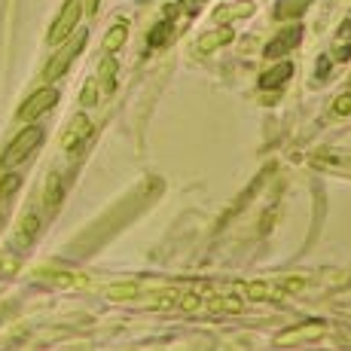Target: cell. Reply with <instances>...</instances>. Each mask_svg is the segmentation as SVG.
I'll return each instance as SVG.
<instances>
[{
  "label": "cell",
  "mask_w": 351,
  "mask_h": 351,
  "mask_svg": "<svg viewBox=\"0 0 351 351\" xmlns=\"http://www.w3.org/2000/svg\"><path fill=\"white\" fill-rule=\"evenodd\" d=\"M351 58V46L346 43V46H336L333 49V62H348Z\"/></svg>",
  "instance_id": "cell-23"
},
{
  "label": "cell",
  "mask_w": 351,
  "mask_h": 351,
  "mask_svg": "<svg viewBox=\"0 0 351 351\" xmlns=\"http://www.w3.org/2000/svg\"><path fill=\"white\" fill-rule=\"evenodd\" d=\"M56 104H58V92L56 89H40V92H34L22 107H19L16 117H19V123H31V119L43 117L46 110H52Z\"/></svg>",
  "instance_id": "cell-4"
},
{
  "label": "cell",
  "mask_w": 351,
  "mask_h": 351,
  "mask_svg": "<svg viewBox=\"0 0 351 351\" xmlns=\"http://www.w3.org/2000/svg\"><path fill=\"white\" fill-rule=\"evenodd\" d=\"M232 28H214V31H208V34H202L199 37V43H195V52H202V56H211L214 49H220V46H226V43H232Z\"/></svg>",
  "instance_id": "cell-8"
},
{
  "label": "cell",
  "mask_w": 351,
  "mask_h": 351,
  "mask_svg": "<svg viewBox=\"0 0 351 351\" xmlns=\"http://www.w3.org/2000/svg\"><path fill=\"white\" fill-rule=\"evenodd\" d=\"M300 40H302V28H300V25H290V28L278 31L272 40H269L266 58H281V56H287L293 46H300Z\"/></svg>",
  "instance_id": "cell-6"
},
{
  "label": "cell",
  "mask_w": 351,
  "mask_h": 351,
  "mask_svg": "<svg viewBox=\"0 0 351 351\" xmlns=\"http://www.w3.org/2000/svg\"><path fill=\"white\" fill-rule=\"evenodd\" d=\"M171 34H174V25H171V22H159L156 28L150 31V37H147V43H150V49H156V46H165Z\"/></svg>",
  "instance_id": "cell-17"
},
{
  "label": "cell",
  "mask_w": 351,
  "mask_h": 351,
  "mask_svg": "<svg viewBox=\"0 0 351 351\" xmlns=\"http://www.w3.org/2000/svg\"><path fill=\"white\" fill-rule=\"evenodd\" d=\"M0 226H3V214H0Z\"/></svg>",
  "instance_id": "cell-26"
},
{
  "label": "cell",
  "mask_w": 351,
  "mask_h": 351,
  "mask_svg": "<svg viewBox=\"0 0 351 351\" xmlns=\"http://www.w3.org/2000/svg\"><path fill=\"white\" fill-rule=\"evenodd\" d=\"M83 46H86V31H80L77 37H73L71 43H64L62 49H58L56 56L49 58V64L43 67V80H46V83H56L58 77H64V71L71 67L73 58H77L80 52H83Z\"/></svg>",
  "instance_id": "cell-2"
},
{
  "label": "cell",
  "mask_w": 351,
  "mask_h": 351,
  "mask_svg": "<svg viewBox=\"0 0 351 351\" xmlns=\"http://www.w3.org/2000/svg\"><path fill=\"white\" fill-rule=\"evenodd\" d=\"M40 141H43V128H40V125L22 128V132H19L16 138L10 141V147L3 150V156H0V165L12 168V165H19V162H25L40 147Z\"/></svg>",
  "instance_id": "cell-1"
},
{
  "label": "cell",
  "mask_w": 351,
  "mask_h": 351,
  "mask_svg": "<svg viewBox=\"0 0 351 351\" xmlns=\"http://www.w3.org/2000/svg\"><path fill=\"white\" fill-rule=\"evenodd\" d=\"M62 178L58 174H52L49 178V184H46V193H43V205H46V211H58V205H62Z\"/></svg>",
  "instance_id": "cell-15"
},
{
  "label": "cell",
  "mask_w": 351,
  "mask_h": 351,
  "mask_svg": "<svg viewBox=\"0 0 351 351\" xmlns=\"http://www.w3.org/2000/svg\"><path fill=\"white\" fill-rule=\"evenodd\" d=\"M245 293L251 296V300H281V296H285V287L266 285V281H251V285L245 287Z\"/></svg>",
  "instance_id": "cell-10"
},
{
  "label": "cell",
  "mask_w": 351,
  "mask_h": 351,
  "mask_svg": "<svg viewBox=\"0 0 351 351\" xmlns=\"http://www.w3.org/2000/svg\"><path fill=\"white\" fill-rule=\"evenodd\" d=\"M37 232H40V217H37V211H28L22 217V226H19V235H16V241L19 245H31L34 239H37Z\"/></svg>",
  "instance_id": "cell-12"
},
{
  "label": "cell",
  "mask_w": 351,
  "mask_h": 351,
  "mask_svg": "<svg viewBox=\"0 0 351 351\" xmlns=\"http://www.w3.org/2000/svg\"><path fill=\"white\" fill-rule=\"evenodd\" d=\"M346 34H348V37H351V22H348V25H342V31H339V37H346Z\"/></svg>",
  "instance_id": "cell-25"
},
{
  "label": "cell",
  "mask_w": 351,
  "mask_h": 351,
  "mask_svg": "<svg viewBox=\"0 0 351 351\" xmlns=\"http://www.w3.org/2000/svg\"><path fill=\"white\" fill-rule=\"evenodd\" d=\"M251 10V6H239V10H217L214 12V19H217V22H229V19H235V16H245V12Z\"/></svg>",
  "instance_id": "cell-20"
},
{
  "label": "cell",
  "mask_w": 351,
  "mask_h": 351,
  "mask_svg": "<svg viewBox=\"0 0 351 351\" xmlns=\"http://www.w3.org/2000/svg\"><path fill=\"white\" fill-rule=\"evenodd\" d=\"M333 110L339 113V117H348V113H351V92H342V95H336Z\"/></svg>",
  "instance_id": "cell-19"
},
{
  "label": "cell",
  "mask_w": 351,
  "mask_h": 351,
  "mask_svg": "<svg viewBox=\"0 0 351 351\" xmlns=\"http://www.w3.org/2000/svg\"><path fill=\"white\" fill-rule=\"evenodd\" d=\"M324 330H327V324L306 321V324H300V327H290V330H285V333H278V346H287V342H302V339H315V336H321Z\"/></svg>",
  "instance_id": "cell-7"
},
{
  "label": "cell",
  "mask_w": 351,
  "mask_h": 351,
  "mask_svg": "<svg viewBox=\"0 0 351 351\" xmlns=\"http://www.w3.org/2000/svg\"><path fill=\"white\" fill-rule=\"evenodd\" d=\"M19 184H22V178H19V174H10V178H6V184H0V199H3V195H10Z\"/></svg>",
  "instance_id": "cell-22"
},
{
  "label": "cell",
  "mask_w": 351,
  "mask_h": 351,
  "mask_svg": "<svg viewBox=\"0 0 351 351\" xmlns=\"http://www.w3.org/2000/svg\"><path fill=\"white\" fill-rule=\"evenodd\" d=\"M208 308H211V312H241L245 302H241V296L226 293V296H214V300H208Z\"/></svg>",
  "instance_id": "cell-16"
},
{
  "label": "cell",
  "mask_w": 351,
  "mask_h": 351,
  "mask_svg": "<svg viewBox=\"0 0 351 351\" xmlns=\"http://www.w3.org/2000/svg\"><path fill=\"white\" fill-rule=\"evenodd\" d=\"M89 138H92V123H89V117H86V113H77V117L71 119V125L64 128L62 147H64L67 153H80V147H83Z\"/></svg>",
  "instance_id": "cell-5"
},
{
  "label": "cell",
  "mask_w": 351,
  "mask_h": 351,
  "mask_svg": "<svg viewBox=\"0 0 351 351\" xmlns=\"http://www.w3.org/2000/svg\"><path fill=\"white\" fill-rule=\"evenodd\" d=\"M98 3H101V0H83V6H86L89 12H95V10H98Z\"/></svg>",
  "instance_id": "cell-24"
},
{
  "label": "cell",
  "mask_w": 351,
  "mask_h": 351,
  "mask_svg": "<svg viewBox=\"0 0 351 351\" xmlns=\"http://www.w3.org/2000/svg\"><path fill=\"white\" fill-rule=\"evenodd\" d=\"M80 19H83V0H64L62 12H58V19L52 22L46 40H49V43H62V40H67L73 34V28L80 25Z\"/></svg>",
  "instance_id": "cell-3"
},
{
  "label": "cell",
  "mask_w": 351,
  "mask_h": 351,
  "mask_svg": "<svg viewBox=\"0 0 351 351\" xmlns=\"http://www.w3.org/2000/svg\"><path fill=\"white\" fill-rule=\"evenodd\" d=\"M107 293H110V300H132V296L141 293V287L138 285H117L107 290Z\"/></svg>",
  "instance_id": "cell-18"
},
{
  "label": "cell",
  "mask_w": 351,
  "mask_h": 351,
  "mask_svg": "<svg viewBox=\"0 0 351 351\" xmlns=\"http://www.w3.org/2000/svg\"><path fill=\"white\" fill-rule=\"evenodd\" d=\"M308 6H312V0H278L275 19H300Z\"/></svg>",
  "instance_id": "cell-14"
},
{
  "label": "cell",
  "mask_w": 351,
  "mask_h": 351,
  "mask_svg": "<svg viewBox=\"0 0 351 351\" xmlns=\"http://www.w3.org/2000/svg\"><path fill=\"white\" fill-rule=\"evenodd\" d=\"M125 40H128V22H117L104 37V52H110V56L119 52L125 46Z\"/></svg>",
  "instance_id": "cell-13"
},
{
  "label": "cell",
  "mask_w": 351,
  "mask_h": 351,
  "mask_svg": "<svg viewBox=\"0 0 351 351\" xmlns=\"http://www.w3.org/2000/svg\"><path fill=\"white\" fill-rule=\"evenodd\" d=\"M98 83H95V80H92V83L89 86H86V89H83V104L86 107H89V104H95V101H98Z\"/></svg>",
  "instance_id": "cell-21"
},
{
  "label": "cell",
  "mask_w": 351,
  "mask_h": 351,
  "mask_svg": "<svg viewBox=\"0 0 351 351\" xmlns=\"http://www.w3.org/2000/svg\"><path fill=\"white\" fill-rule=\"evenodd\" d=\"M290 73H293V64H290V62H281L278 67H272V71L263 73L260 86H263V89H281V86H285L287 80H290Z\"/></svg>",
  "instance_id": "cell-9"
},
{
  "label": "cell",
  "mask_w": 351,
  "mask_h": 351,
  "mask_svg": "<svg viewBox=\"0 0 351 351\" xmlns=\"http://www.w3.org/2000/svg\"><path fill=\"white\" fill-rule=\"evenodd\" d=\"M95 83H98V89L104 92V95H110L113 92V86H117V62H113V56L101 62V71H98Z\"/></svg>",
  "instance_id": "cell-11"
}]
</instances>
